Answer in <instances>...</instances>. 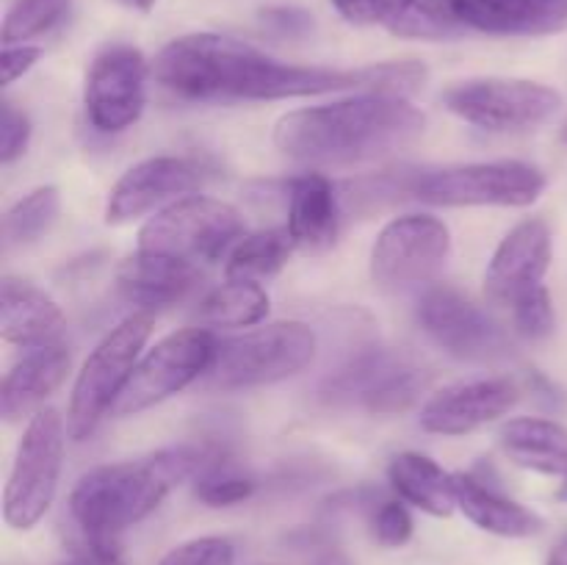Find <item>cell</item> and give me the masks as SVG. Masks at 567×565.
Segmentation results:
<instances>
[{
    "label": "cell",
    "mask_w": 567,
    "mask_h": 565,
    "mask_svg": "<svg viewBox=\"0 0 567 565\" xmlns=\"http://www.w3.org/2000/svg\"><path fill=\"white\" fill-rule=\"evenodd\" d=\"M153 78L181 100H293L371 92L369 66L332 70L269 59L225 33H186L158 50Z\"/></svg>",
    "instance_id": "obj_1"
},
{
    "label": "cell",
    "mask_w": 567,
    "mask_h": 565,
    "mask_svg": "<svg viewBox=\"0 0 567 565\" xmlns=\"http://www.w3.org/2000/svg\"><path fill=\"white\" fill-rule=\"evenodd\" d=\"M426 116L408 97L371 94L288 111L275 125L282 155L308 166H352L380 161L415 142Z\"/></svg>",
    "instance_id": "obj_2"
},
{
    "label": "cell",
    "mask_w": 567,
    "mask_h": 565,
    "mask_svg": "<svg viewBox=\"0 0 567 565\" xmlns=\"http://www.w3.org/2000/svg\"><path fill=\"white\" fill-rule=\"evenodd\" d=\"M225 449L210 443H181L147 460L105 463L86 471L70 493V515L83 543L120 546L122 532L147 518L177 482L225 463Z\"/></svg>",
    "instance_id": "obj_3"
},
{
    "label": "cell",
    "mask_w": 567,
    "mask_h": 565,
    "mask_svg": "<svg viewBox=\"0 0 567 565\" xmlns=\"http://www.w3.org/2000/svg\"><path fill=\"white\" fill-rule=\"evenodd\" d=\"M244 216L225 199L188 194L164 205L138 230V253L161 255L199 269L227 258L244 238Z\"/></svg>",
    "instance_id": "obj_4"
},
{
    "label": "cell",
    "mask_w": 567,
    "mask_h": 565,
    "mask_svg": "<svg viewBox=\"0 0 567 565\" xmlns=\"http://www.w3.org/2000/svg\"><path fill=\"white\" fill-rule=\"evenodd\" d=\"M316 358V332L305 321H271L266 327L219 338L210 388L241 391V388L275 386L308 369Z\"/></svg>",
    "instance_id": "obj_5"
},
{
    "label": "cell",
    "mask_w": 567,
    "mask_h": 565,
    "mask_svg": "<svg viewBox=\"0 0 567 565\" xmlns=\"http://www.w3.org/2000/svg\"><path fill=\"white\" fill-rule=\"evenodd\" d=\"M153 314L136 310L105 332L103 341L89 352L75 377L66 413V432L72 441H86L100 421L111 415L116 399L125 391L142 349L153 332Z\"/></svg>",
    "instance_id": "obj_6"
},
{
    "label": "cell",
    "mask_w": 567,
    "mask_h": 565,
    "mask_svg": "<svg viewBox=\"0 0 567 565\" xmlns=\"http://www.w3.org/2000/svg\"><path fill=\"white\" fill-rule=\"evenodd\" d=\"M64 435V419L53 408H42L28 421L3 491V518L11 530H33L48 515L59 491Z\"/></svg>",
    "instance_id": "obj_7"
},
{
    "label": "cell",
    "mask_w": 567,
    "mask_h": 565,
    "mask_svg": "<svg viewBox=\"0 0 567 565\" xmlns=\"http://www.w3.org/2000/svg\"><path fill=\"white\" fill-rule=\"evenodd\" d=\"M443 105L491 133L537 131L563 109V94L526 78H471L443 92Z\"/></svg>",
    "instance_id": "obj_8"
},
{
    "label": "cell",
    "mask_w": 567,
    "mask_h": 565,
    "mask_svg": "<svg viewBox=\"0 0 567 565\" xmlns=\"http://www.w3.org/2000/svg\"><path fill=\"white\" fill-rule=\"evenodd\" d=\"M546 192V175L526 161H485L415 175L410 194L432 205L526 208Z\"/></svg>",
    "instance_id": "obj_9"
},
{
    "label": "cell",
    "mask_w": 567,
    "mask_h": 565,
    "mask_svg": "<svg viewBox=\"0 0 567 565\" xmlns=\"http://www.w3.org/2000/svg\"><path fill=\"white\" fill-rule=\"evenodd\" d=\"M219 338L210 327H188L161 338L136 363L111 415L125 419L166 402L205 377L214 366Z\"/></svg>",
    "instance_id": "obj_10"
},
{
    "label": "cell",
    "mask_w": 567,
    "mask_h": 565,
    "mask_svg": "<svg viewBox=\"0 0 567 565\" xmlns=\"http://www.w3.org/2000/svg\"><path fill=\"white\" fill-rule=\"evenodd\" d=\"M452 253V233L437 216L408 214L388 222L371 247L369 269L380 288L421 286L435 280Z\"/></svg>",
    "instance_id": "obj_11"
},
{
    "label": "cell",
    "mask_w": 567,
    "mask_h": 565,
    "mask_svg": "<svg viewBox=\"0 0 567 565\" xmlns=\"http://www.w3.org/2000/svg\"><path fill=\"white\" fill-rule=\"evenodd\" d=\"M415 319L437 347L468 363H496L513 352V341L504 327L452 286L426 288L415 308Z\"/></svg>",
    "instance_id": "obj_12"
},
{
    "label": "cell",
    "mask_w": 567,
    "mask_h": 565,
    "mask_svg": "<svg viewBox=\"0 0 567 565\" xmlns=\"http://www.w3.org/2000/svg\"><path fill=\"white\" fill-rule=\"evenodd\" d=\"M150 64L133 44H105L92 59L83 83L86 120L100 133H122L136 125L147 103Z\"/></svg>",
    "instance_id": "obj_13"
},
{
    "label": "cell",
    "mask_w": 567,
    "mask_h": 565,
    "mask_svg": "<svg viewBox=\"0 0 567 565\" xmlns=\"http://www.w3.org/2000/svg\"><path fill=\"white\" fill-rule=\"evenodd\" d=\"M424 388L413 363L391 349L371 347L354 355L324 382V399L332 404H358L374 415H399L410 410Z\"/></svg>",
    "instance_id": "obj_14"
},
{
    "label": "cell",
    "mask_w": 567,
    "mask_h": 565,
    "mask_svg": "<svg viewBox=\"0 0 567 565\" xmlns=\"http://www.w3.org/2000/svg\"><path fill=\"white\" fill-rule=\"evenodd\" d=\"M205 170L199 161L186 155H155L131 166L111 188L105 203V222L125 225L138 219L164 203L188 197L194 188L203 186Z\"/></svg>",
    "instance_id": "obj_15"
},
{
    "label": "cell",
    "mask_w": 567,
    "mask_h": 565,
    "mask_svg": "<svg viewBox=\"0 0 567 565\" xmlns=\"http://www.w3.org/2000/svg\"><path fill=\"white\" fill-rule=\"evenodd\" d=\"M551 227L543 219L518 222L493 253L485 271V294L491 302L513 308L520 297L543 286L551 266Z\"/></svg>",
    "instance_id": "obj_16"
},
{
    "label": "cell",
    "mask_w": 567,
    "mask_h": 565,
    "mask_svg": "<svg viewBox=\"0 0 567 565\" xmlns=\"http://www.w3.org/2000/svg\"><path fill=\"white\" fill-rule=\"evenodd\" d=\"M520 386L509 377H485L437 391L421 410V427L432 435H468L493 424L518 404Z\"/></svg>",
    "instance_id": "obj_17"
},
{
    "label": "cell",
    "mask_w": 567,
    "mask_h": 565,
    "mask_svg": "<svg viewBox=\"0 0 567 565\" xmlns=\"http://www.w3.org/2000/svg\"><path fill=\"white\" fill-rule=\"evenodd\" d=\"M66 319L61 305L22 277H3L0 286V336L6 343L25 349L50 347L64 336Z\"/></svg>",
    "instance_id": "obj_18"
},
{
    "label": "cell",
    "mask_w": 567,
    "mask_h": 565,
    "mask_svg": "<svg viewBox=\"0 0 567 565\" xmlns=\"http://www.w3.org/2000/svg\"><path fill=\"white\" fill-rule=\"evenodd\" d=\"M465 28L491 37H551L567 28V0H457Z\"/></svg>",
    "instance_id": "obj_19"
},
{
    "label": "cell",
    "mask_w": 567,
    "mask_h": 565,
    "mask_svg": "<svg viewBox=\"0 0 567 565\" xmlns=\"http://www.w3.org/2000/svg\"><path fill=\"white\" fill-rule=\"evenodd\" d=\"M70 371V352L59 343L31 349L22 360H17L3 377L0 388V413L9 424L33 415L53 397L66 380Z\"/></svg>",
    "instance_id": "obj_20"
},
{
    "label": "cell",
    "mask_w": 567,
    "mask_h": 565,
    "mask_svg": "<svg viewBox=\"0 0 567 565\" xmlns=\"http://www.w3.org/2000/svg\"><path fill=\"white\" fill-rule=\"evenodd\" d=\"M341 227V205L336 186L319 172L297 177L288 194V233L293 244L310 253L327 249Z\"/></svg>",
    "instance_id": "obj_21"
},
{
    "label": "cell",
    "mask_w": 567,
    "mask_h": 565,
    "mask_svg": "<svg viewBox=\"0 0 567 565\" xmlns=\"http://www.w3.org/2000/svg\"><path fill=\"white\" fill-rule=\"evenodd\" d=\"M454 496L465 518L482 532L498 537H535L540 535L546 521L535 510L524 507L515 499L504 496L496 487L485 485L474 474H454Z\"/></svg>",
    "instance_id": "obj_22"
},
{
    "label": "cell",
    "mask_w": 567,
    "mask_h": 565,
    "mask_svg": "<svg viewBox=\"0 0 567 565\" xmlns=\"http://www.w3.org/2000/svg\"><path fill=\"white\" fill-rule=\"evenodd\" d=\"M199 269L181 264V260L161 258V255L136 253L120 266V291L125 299L142 305L144 310L175 305L197 286Z\"/></svg>",
    "instance_id": "obj_23"
},
{
    "label": "cell",
    "mask_w": 567,
    "mask_h": 565,
    "mask_svg": "<svg viewBox=\"0 0 567 565\" xmlns=\"http://www.w3.org/2000/svg\"><path fill=\"white\" fill-rule=\"evenodd\" d=\"M498 446L520 469L567 474V430L551 419H513L498 430Z\"/></svg>",
    "instance_id": "obj_24"
},
{
    "label": "cell",
    "mask_w": 567,
    "mask_h": 565,
    "mask_svg": "<svg viewBox=\"0 0 567 565\" xmlns=\"http://www.w3.org/2000/svg\"><path fill=\"white\" fill-rule=\"evenodd\" d=\"M388 482L402 502L435 515L449 518L457 507L454 496V474L443 471L435 460L419 452H402L388 463Z\"/></svg>",
    "instance_id": "obj_25"
},
{
    "label": "cell",
    "mask_w": 567,
    "mask_h": 565,
    "mask_svg": "<svg viewBox=\"0 0 567 565\" xmlns=\"http://www.w3.org/2000/svg\"><path fill=\"white\" fill-rule=\"evenodd\" d=\"M382 25L393 37L421 42H443L468 31L457 11V0H393Z\"/></svg>",
    "instance_id": "obj_26"
},
{
    "label": "cell",
    "mask_w": 567,
    "mask_h": 565,
    "mask_svg": "<svg viewBox=\"0 0 567 565\" xmlns=\"http://www.w3.org/2000/svg\"><path fill=\"white\" fill-rule=\"evenodd\" d=\"M293 249V238L288 227H269L244 236L230 255L225 258L227 280L258 282L275 277L288 264Z\"/></svg>",
    "instance_id": "obj_27"
},
{
    "label": "cell",
    "mask_w": 567,
    "mask_h": 565,
    "mask_svg": "<svg viewBox=\"0 0 567 565\" xmlns=\"http://www.w3.org/2000/svg\"><path fill=\"white\" fill-rule=\"evenodd\" d=\"M269 314V294L260 282L227 280L199 305V321L205 327H252Z\"/></svg>",
    "instance_id": "obj_28"
},
{
    "label": "cell",
    "mask_w": 567,
    "mask_h": 565,
    "mask_svg": "<svg viewBox=\"0 0 567 565\" xmlns=\"http://www.w3.org/2000/svg\"><path fill=\"white\" fill-rule=\"evenodd\" d=\"M61 210V194L55 186H39L17 199L3 216V247H25L39 242L55 225Z\"/></svg>",
    "instance_id": "obj_29"
},
{
    "label": "cell",
    "mask_w": 567,
    "mask_h": 565,
    "mask_svg": "<svg viewBox=\"0 0 567 565\" xmlns=\"http://www.w3.org/2000/svg\"><path fill=\"white\" fill-rule=\"evenodd\" d=\"M72 0H17L3 17V44H28V39L53 31L70 11Z\"/></svg>",
    "instance_id": "obj_30"
},
{
    "label": "cell",
    "mask_w": 567,
    "mask_h": 565,
    "mask_svg": "<svg viewBox=\"0 0 567 565\" xmlns=\"http://www.w3.org/2000/svg\"><path fill=\"white\" fill-rule=\"evenodd\" d=\"M255 487H258V482L252 476L238 474L227 463H216L194 476V496L208 507H233V504L247 502Z\"/></svg>",
    "instance_id": "obj_31"
},
{
    "label": "cell",
    "mask_w": 567,
    "mask_h": 565,
    "mask_svg": "<svg viewBox=\"0 0 567 565\" xmlns=\"http://www.w3.org/2000/svg\"><path fill=\"white\" fill-rule=\"evenodd\" d=\"M513 316H515V327L524 338L529 341H543L554 332L557 327V314H554V302L551 294H548L546 286L535 288L526 297H520L518 302L513 305Z\"/></svg>",
    "instance_id": "obj_32"
},
{
    "label": "cell",
    "mask_w": 567,
    "mask_h": 565,
    "mask_svg": "<svg viewBox=\"0 0 567 565\" xmlns=\"http://www.w3.org/2000/svg\"><path fill=\"white\" fill-rule=\"evenodd\" d=\"M413 515H410L408 502L402 499H385L371 510V535L380 546L402 548L413 537Z\"/></svg>",
    "instance_id": "obj_33"
},
{
    "label": "cell",
    "mask_w": 567,
    "mask_h": 565,
    "mask_svg": "<svg viewBox=\"0 0 567 565\" xmlns=\"http://www.w3.org/2000/svg\"><path fill=\"white\" fill-rule=\"evenodd\" d=\"M158 565H236V546L219 535L194 537L172 548Z\"/></svg>",
    "instance_id": "obj_34"
},
{
    "label": "cell",
    "mask_w": 567,
    "mask_h": 565,
    "mask_svg": "<svg viewBox=\"0 0 567 565\" xmlns=\"http://www.w3.org/2000/svg\"><path fill=\"white\" fill-rule=\"evenodd\" d=\"M28 142H31V120H28L25 111L3 100V109H0V161L6 166L14 164L25 153Z\"/></svg>",
    "instance_id": "obj_35"
},
{
    "label": "cell",
    "mask_w": 567,
    "mask_h": 565,
    "mask_svg": "<svg viewBox=\"0 0 567 565\" xmlns=\"http://www.w3.org/2000/svg\"><path fill=\"white\" fill-rule=\"evenodd\" d=\"M260 25L271 33V37L280 39H305L308 33H313V14L308 9H299V6H266L258 14Z\"/></svg>",
    "instance_id": "obj_36"
},
{
    "label": "cell",
    "mask_w": 567,
    "mask_h": 565,
    "mask_svg": "<svg viewBox=\"0 0 567 565\" xmlns=\"http://www.w3.org/2000/svg\"><path fill=\"white\" fill-rule=\"evenodd\" d=\"M330 3L352 25H377L385 22L393 0H330Z\"/></svg>",
    "instance_id": "obj_37"
},
{
    "label": "cell",
    "mask_w": 567,
    "mask_h": 565,
    "mask_svg": "<svg viewBox=\"0 0 567 565\" xmlns=\"http://www.w3.org/2000/svg\"><path fill=\"white\" fill-rule=\"evenodd\" d=\"M39 59H42V48H37V44H3V59H0L3 86H11L17 78L25 75Z\"/></svg>",
    "instance_id": "obj_38"
},
{
    "label": "cell",
    "mask_w": 567,
    "mask_h": 565,
    "mask_svg": "<svg viewBox=\"0 0 567 565\" xmlns=\"http://www.w3.org/2000/svg\"><path fill=\"white\" fill-rule=\"evenodd\" d=\"M61 565H125L120 546H92V543H81L72 557H66Z\"/></svg>",
    "instance_id": "obj_39"
},
{
    "label": "cell",
    "mask_w": 567,
    "mask_h": 565,
    "mask_svg": "<svg viewBox=\"0 0 567 565\" xmlns=\"http://www.w3.org/2000/svg\"><path fill=\"white\" fill-rule=\"evenodd\" d=\"M529 388H532V393H535V397L540 399L543 404H546V408L559 410L565 404V393L559 391V388L554 386V382L548 380V377H543L540 371H532Z\"/></svg>",
    "instance_id": "obj_40"
},
{
    "label": "cell",
    "mask_w": 567,
    "mask_h": 565,
    "mask_svg": "<svg viewBox=\"0 0 567 565\" xmlns=\"http://www.w3.org/2000/svg\"><path fill=\"white\" fill-rule=\"evenodd\" d=\"M116 3H122L125 9H133V11H142V14H147V11L155 9V3H158V0H116Z\"/></svg>",
    "instance_id": "obj_41"
},
{
    "label": "cell",
    "mask_w": 567,
    "mask_h": 565,
    "mask_svg": "<svg viewBox=\"0 0 567 565\" xmlns=\"http://www.w3.org/2000/svg\"><path fill=\"white\" fill-rule=\"evenodd\" d=\"M546 565H567V541L557 543V546H554V552L548 554V563Z\"/></svg>",
    "instance_id": "obj_42"
},
{
    "label": "cell",
    "mask_w": 567,
    "mask_h": 565,
    "mask_svg": "<svg viewBox=\"0 0 567 565\" xmlns=\"http://www.w3.org/2000/svg\"><path fill=\"white\" fill-rule=\"evenodd\" d=\"M557 499H559V502H567V474H565L563 485H559V491H557Z\"/></svg>",
    "instance_id": "obj_43"
},
{
    "label": "cell",
    "mask_w": 567,
    "mask_h": 565,
    "mask_svg": "<svg viewBox=\"0 0 567 565\" xmlns=\"http://www.w3.org/2000/svg\"><path fill=\"white\" fill-rule=\"evenodd\" d=\"M563 142L567 144V122H565V125H563Z\"/></svg>",
    "instance_id": "obj_44"
}]
</instances>
